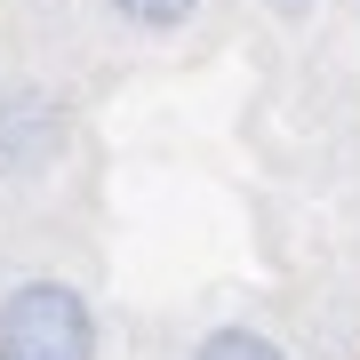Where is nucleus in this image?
I'll return each instance as SVG.
<instances>
[{
    "mask_svg": "<svg viewBox=\"0 0 360 360\" xmlns=\"http://www.w3.org/2000/svg\"><path fill=\"white\" fill-rule=\"evenodd\" d=\"M96 304L56 272L0 288V360H96Z\"/></svg>",
    "mask_w": 360,
    "mask_h": 360,
    "instance_id": "nucleus-1",
    "label": "nucleus"
},
{
    "mask_svg": "<svg viewBox=\"0 0 360 360\" xmlns=\"http://www.w3.org/2000/svg\"><path fill=\"white\" fill-rule=\"evenodd\" d=\"M65 136H72L65 96H49L40 80H0V184L49 176Z\"/></svg>",
    "mask_w": 360,
    "mask_h": 360,
    "instance_id": "nucleus-2",
    "label": "nucleus"
},
{
    "mask_svg": "<svg viewBox=\"0 0 360 360\" xmlns=\"http://www.w3.org/2000/svg\"><path fill=\"white\" fill-rule=\"evenodd\" d=\"M184 360H296V352H288L272 328H257V321H217V328L193 336Z\"/></svg>",
    "mask_w": 360,
    "mask_h": 360,
    "instance_id": "nucleus-3",
    "label": "nucleus"
},
{
    "mask_svg": "<svg viewBox=\"0 0 360 360\" xmlns=\"http://www.w3.org/2000/svg\"><path fill=\"white\" fill-rule=\"evenodd\" d=\"M129 32H184L200 16V0H104Z\"/></svg>",
    "mask_w": 360,
    "mask_h": 360,
    "instance_id": "nucleus-4",
    "label": "nucleus"
},
{
    "mask_svg": "<svg viewBox=\"0 0 360 360\" xmlns=\"http://www.w3.org/2000/svg\"><path fill=\"white\" fill-rule=\"evenodd\" d=\"M272 8H281V16H304V8H312V0H272Z\"/></svg>",
    "mask_w": 360,
    "mask_h": 360,
    "instance_id": "nucleus-5",
    "label": "nucleus"
}]
</instances>
